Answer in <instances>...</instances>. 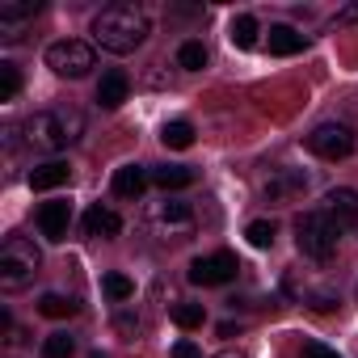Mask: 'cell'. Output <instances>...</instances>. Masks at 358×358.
<instances>
[{
  "label": "cell",
  "instance_id": "obj_1",
  "mask_svg": "<svg viewBox=\"0 0 358 358\" xmlns=\"http://www.w3.org/2000/svg\"><path fill=\"white\" fill-rule=\"evenodd\" d=\"M148 30V13L135 5H110L93 17V43L110 55H131L135 47H143Z\"/></svg>",
  "mask_w": 358,
  "mask_h": 358
},
{
  "label": "cell",
  "instance_id": "obj_2",
  "mask_svg": "<svg viewBox=\"0 0 358 358\" xmlns=\"http://www.w3.org/2000/svg\"><path fill=\"white\" fill-rule=\"evenodd\" d=\"M80 135H85V114H80L76 106L38 110V114L26 122V143H30V148H43V152H64V148H72Z\"/></svg>",
  "mask_w": 358,
  "mask_h": 358
},
{
  "label": "cell",
  "instance_id": "obj_3",
  "mask_svg": "<svg viewBox=\"0 0 358 358\" xmlns=\"http://www.w3.org/2000/svg\"><path fill=\"white\" fill-rule=\"evenodd\" d=\"M337 236H341V228H337L324 211H303V215L295 220V245H299V253L312 257V262H329V257L337 253Z\"/></svg>",
  "mask_w": 358,
  "mask_h": 358
},
{
  "label": "cell",
  "instance_id": "obj_4",
  "mask_svg": "<svg viewBox=\"0 0 358 358\" xmlns=\"http://www.w3.org/2000/svg\"><path fill=\"white\" fill-rule=\"evenodd\" d=\"M43 266V253L34 249V241L26 236H9L5 245H0V287L5 291H17L26 287Z\"/></svg>",
  "mask_w": 358,
  "mask_h": 358
},
{
  "label": "cell",
  "instance_id": "obj_5",
  "mask_svg": "<svg viewBox=\"0 0 358 358\" xmlns=\"http://www.w3.org/2000/svg\"><path fill=\"white\" fill-rule=\"evenodd\" d=\"M47 68L55 76H68V80H80L97 68V55L89 43H76V38H64V43H51L47 47Z\"/></svg>",
  "mask_w": 358,
  "mask_h": 358
},
{
  "label": "cell",
  "instance_id": "obj_6",
  "mask_svg": "<svg viewBox=\"0 0 358 358\" xmlns=\"http://www.w3.org/2000/svg\"><path fill=\"white\" fill-rule=\"evenodd\" d=\"M148 228H152L156 241H186L194 232V211H190V203L164 199V203H156L148 211Z\"/></svg>",
  "mask_w": 358,
  "mask_h": 358
},
{
  "label": "cell",
  "instance_id": "obj_7",
  "mask_svg": "<svg viewBox=\"0 0 358 358\" xmlns=\"http://www.w3.org/2000/svg\"><path fill=\"white\" fill-rule=\"evenodd\" d=\"M308 152L320 156V160H345L354 152V131L345 122H320L308 135Z\"/></svg>",
  "mask_w": 358,
  "mask_h": 358
},
{
  "label": "cell",
  "instance_id": "obj_8",
  "mask_svg": "<svg viewBox=\"0 0 358 358\" xmlns=\"http://www.w3.org/2000/svg\"><path fill=\"white\" fill-rule=\"evenodd\" d=\"M236 270H241V262L232 253H207V257L190 262V282L194 287H224L236 278Z\"/></svg>",
  "mask_w": 358,
  "mask_h": 358
},
{
  "label": "cell",
  "instance_id": "obj_9",
  "mask_svg": "<svg viewBox=\"0 0 358 358\" xmlns=\"http://www.w3.org/2000/svg\"><path fill=\"white\" fill-rule=\"evenodd\" d=\"M308 190V173L303 169H278L266 177V199L270 203H295Z\"/></svg>",
  "mask_w": 358,
  "mask_h": 358
},
{
  "label": "cell",
  "instance_id": "obj_10",
  "mask_svg": "<svg viewBox=\"0 0 358 358\" xmlns=\"http://www.w3.org/2000/svg\"><path fill=\"white\" fill-rule=\"evenodd\" d=\"M38 228H43V236L47 241H68V228H72V203L68 199H51V203H43L38 207Z\"/></svg>",
  "mask_w": 358,
  "mask_h": 358
},
{
  "label": "cell",
  "instance_id": "obj_11",
  "mask_svg": "<svg viewBox=\"0 0 358 358\" xmlns=\"http://www.w3.org/2000/svg\"><path fill=\"white\" fill-rule=\"evenodd\" d=\"M324 215L337 224V228H354L358 224V190L350 186H337L324 194Z\"/></svg>",
  "mask_w": 358,
  "mask_h": 358
},
{
  "label": "cell",
  "instance_id": "obj_12",
  "mask_svg": "<svg viewBox=\"0 0 358 358\" xmlns=\"http://www.w3.org/2000/svg\"><path fill=\"white\" fill-rule=\"evenodd\" d=\"M85 232H89V236H97V241H114V236L122 232V220H118L110 207H101V203H97V207H89V211H85Z\"/></svg>",
  "mask_w": 358,
  "mask_h": 358
},
{
  "label": "cell",
  "instance_id": "obj_13",
  "mask_svg": "<svg viewBox=\"0 0 358 358\" xmlns=\"http://www.w3.org/2000/svg\"><path fill=\"white\" fill-rule=\"evenodd\" d=\"M72 177V164L68 160H47V164H34L30 169V186L34 190H55V186H68Z\"/></svg>",
  "mask_w": 358,
  "mask_h": 358
},
{
  "label": "cell",
  "instance_id": "obj_14",
  "mask_svg": "<svg viewBox=\"0 0 358 358\" xmlns=\"http://www.w3.org/2000/svg\"><path fill=\"white\" fill-rule=\"evenodd\" d=\"M148 182H152V173H148L143 164H122V169L114 173V194H122V199H139V194L148 190Z\"/></svg>",
  "mask_w": 358,
  "mask_h": 358
},
{
  "label": "cell",
  "instance_id": "obj_15",
  "mask_svg": "<svg viewBox=\"0 0 358 358\" xmlns=\"http://www.w3.org/2000/svg\"><path fill=\"white\" fill-rule=\"evenodd\" d=\"M152 186H160V190H186V186H194V169L190 164H156L152 169Z\"/></svg>",
  "mask_w": 358,
  "mask_h": 358
},
{
  "label": "cell",
  "instance_id": "obj_16",
  "mask_svg": "<svg viewBox=\"0 0 358 358\" xmlns=\"http://www.w3.org/2000/svg\"><path fill=\"white\" fill-rule=\"evenodd\" d=\"M127 89H131V80H127L122 72H106L101 85H97V101H101L106 110H118V106L127 101Z\"/></svg>",
  "mask_w": 358,
  "mask_h": 358
},
{
  "label": "cell",
  "instance_id": "obj_17",
  "mask_svg": "<svg viewBox=\"0 0 358 358\" xmlns=\"http://www.w3.org/2000/svg\"><path fill=\"white\" fill-rule=\"evenodd\" d=\"M266 43H270V55H299L303 51V34L291 26H270Z\"/></svg>",
  "mask_w": 358,
  "mask_h": 358
},
{
  "label": "cell",
  "instance_id": "obj_18",
  "mask_svg": "<svg viewBox=\"0 0 358 358\" xmlns=\"http://www.w3.org/2000/svg\"><path fill=\"white\" fill-rule=\"evenodd\" d=\"M38 9H43L38 0H5V5H0V26H5V30H17V26L30 22Z\"/></svg>",
  "mask_w": 358,
  "mask_h": 358
},
{
  "label": "cell",
  "instance_id": "obj_19",
  "mask_svg": "<svg viewBox=\"0 0 358 358\" xmlns=\"http://www.w3.org/2000/svg\"><path fill=\"white\" fill-rule=\"evenodd\" d=\"M257 34H262V26H257V17H249V13L236 17L232 30H228V38H232L236 51H253V47H257Z\"/></svg>",
  "mask_w": 358,
  "mask_h": 358
},
{
  "label": "cell",
  "instance_id": "obj_20",
  "mask_svg": "<svg viewBox=\"0 0 358 358\" xmlns=\"http://www.w3.org/2000/svg\"><path fill=\"white\" fill-rule=\"evenodd\" d=\"M160 143H164V148H173V152H182V148H190V143H194V127H190V122H182V118H177V122H164Z\"/></svg>",
  "mask_w": 358,
  "mask_h": 358
},
{
  "label": "cell",
  "instance_id": "obj_21",
  "mask_svg": "<svg viewBox=\"0 0 358 358\" xmlns=\"http://www.w3.org/2000/svg\"><path fill=\"white\" fill-rule=\"evenodd\" d=\"M76 299H68V295H55V291H47L43 299H38V312L43 316H51V320H64V316H76Z\"/></svg>",
  "mask_w": 358,
  "mask_h": 358
},
{
  "label": "cell",
  "instance_id": "obj_22",
  "mask_svg": "<svg viewBox=\"0 0 358 358\" xmlns=\"http://www.w3.org/2000/svg\"><path fill=\"white\" fill-rule=\"evenodd\" d=\"M203 320H207L203 303H173V324L177 329H199Z\"/></svg>",
  "mask_w": 358,
  "mask_h": 358
},
{
  "label": "cell",
  "instance_id": "obj_23",
  "mask_svg": "<svg viewBox=\"0 0 358 358\" xmlns=\"http://www.w3.org/2000/svg\"><path fill=\"white\" fill-rule=\"evenodd\" d=\"M177 64H182L186 72H203V68H207V47H203V43H182Z\"/></svg>",
  "mask_w": 358,
  "mask_h": 358
},
{
  "label": "cell",
  "instance_id": "obj_24",
  "mask_svg": "<svg viewBox=\"0 0 358 358\" xmlns=\"http://www.w3.org/2000/svg\"><path fill=\"white\" fill-rule=\"evenodd\" d=\"M101 291H106L114 303H122V299H131V295H135V282H131L127 274H106V278H101Z\"/></svg>",
  "mask_w": 358,
  "mask_h": 358
},
{
  "label": "cell",
  "instance_id": "obj_25",
  "mask_svg": "<svg viewBox=\"0 0 358 358\" xmlns=\"http://www.w3.org/2000/svg\"><path fill=\"white\" fill-rule=\"evenodd\" d=\"M72 354H76V337L68 333H51L43 341V358H72Z\"/></svg>",
  "mask_w": 358,
  "mask_h": 358
},
{
  "label": "cell",
  "instance_id": "obj_26",
  "mask_svg": "<svg viewBox=\"0 0 358 358\" xmlns=\"http://www.w3.org/2000/svg\"><path fill=\"white\" fill-rule=\"evenodd\" d=\"M22 93V72L17 64H0V101H13Z\"/></svg>",
  "mask_w": 358,
  "mask_h": 358
},
{
  "label": "cell",
  "instance_id": "obj_27",
  "mask_svg": "<svg viewBox=\"0 0 358 358\" xmlns=\"http://www.w3.org/2000/svg\"><path fill=\"white\" fill-rule=\"evenodd\" d=\"M245 236H249L253 249H270V245H274V224H270V220H253V224L245 228Z\"/></svg>",
  "mask_w": 358,
  "mask_h": 358
},
{
  "label": "cell",
  "instance_id": "obj_28",
  "mask_svg": "<svg viewBox=\"0 0 358 358\" xmlns=\"http://www.w3.org/2000/svg\"><path fill=\"white\" fill-rule=\"evenodd\" d=\"M303 358H341V354L329 350L324 341H308V345H303Z\"/></svg>",
  "mask_w": 358,
  "mask_h": 358
},
{
  "label": "cell",
  "instance_id": "obj_29",
  "mask_svg": "<svg viewBox=\"0 0 358 358\" xmlns=\"http://www.w3.org/2000/svg\"><path fill=\"white\" fill-rule=\"evenodd\" d=\"M173 358H203V350H199V345H194L190 337H182V341L173 345Z\"/></svg>",
  "mask_w": 358,
  "mask_h": 358
},
{
  "label": "cell",
  "instance_id": "obj_30",
  "mask_svg": "<svg viewBox=\"0 0 358 358\" xmlns=\"http://www.w3.org/2000/svg\"><path fill=\"white\" fill-rule=\"evenodd\" d=\"M358 22V5H345L341 13H337V26H354Z\"/></svg>",
  "mask_w": 358,
  "mask_h": 358
},
{
  "label": "cell",
  "instance_id": "obj_31",
  "mask_svg": "<svg viewBox=\"0 0 358 358\" xmlns=\"http://www.w3.org/2000/svg\"><path fill=\"white\" fill-rule=\"evenodd\" d=\"M118 329H122V333H131V329H139V316H131V312H122V316H118Z\"/></svg>",
  "mask_w": 358,
  "mask_h": 358
},
{
  "label": "cell",
  "instance_id": "obj_32",
  "mask_svg": "<svg viewBox=\"0 0 358 358\" xmlns=\"http://www.w3.org/2000/svg\"><path fill=\"white\" fill-rule=\"evenodd\" d=\"M215 358H245V354H236V350H228V354H215Z\"/></svg>",
  "mask_w": 358,
  "mask_h": 358
},
{
  "label": "cell",
  "instance_id": "obj_33",
  "mask_svg": "<svg viewBox=\"0 0 358 358\" xmlns=\"http://www.w3.org/2000/svg\"><path fill=\"white\" fill-rule=\"evenodd\" d=\"M354 232H358V224H354Z\"/></svg>",
  "mask_w": 358,
  "mask_h": 358
}]
</instances>
